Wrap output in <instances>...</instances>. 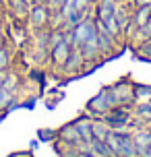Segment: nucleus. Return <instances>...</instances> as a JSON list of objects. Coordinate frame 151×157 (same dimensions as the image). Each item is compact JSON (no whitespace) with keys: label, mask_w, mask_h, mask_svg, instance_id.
I'll list each match as a JSON object with an SVG mask.
<instances>
[{"label":"nucleus","mask_w":151,"mask_h":157,"mask_svg":"<svg viewBox=\"0 0 151 157\" xmlns=\"http://www.w3.org/2000/svg\"><path fill=\"white\" fill-rule=\"evenodd\" d=\"M106 143L114 157H141V151L133 139V132L128 130H110Z\"/></svg>","instance_id":"obj_1"},{"label":"nucleus","mask_w":151,"mask_h":157,"mask_svg":"<svg viewBox=\"0 0 151 157\" xmlns=\"http://www.w3.org/2000/svg\"><path fill=\"white\" fill-rule=\"evenodd\" d=\"M95 33H97L95 17H85V19H81L75 27L66 29V39L71 41L72 46H79L81 48L89 37H91V35H95Z\"/></svg>","instance_id":"obj_2"},{"label":"nucleus","mask_w":151,"mask_h":157,"mask_svg":"<svg viewBox=\"0 0 151 157\" xmlns=\"http://www.w3.org/2000/svg\"><path fill=\"white\" fill-rule=\"evenodd\" d=\"M116 105H118V103L114 99L110 87H103L95 97H91L87 101V112H89V116H93V118H102L103 114H108V112H110L112 108H116Z\"/></svg>","instance_id":"obj_3"},{"label":"nucleus","mask_w":151,"mask_h":157,"mask_svg":"<svg viewBox=\"0 0 151 157\" xmlns=\"http://www.w3.org/2000/svg\"><path fill=\"white\" fill-rule=\"evenodd\" d=\"M110 91L114 95V99L118 105H135L137 103V95H135V83H130L128 78H122L118 83L110 85Z\"/></svg>","instance_id":"obj_4"},{"label":"nucleus","mask_w":151,"mask_h":157,"mask_svg":"<svg viewBox=\"0 0 151 157\" xmlns=\"http://www.w3.org/2000/svg\"><path fill=\"white\" fill-rule=\"evenodd\" d=\"M50 17H52V8L44 2H35L29 6L25 23H29L33 29H46V27H50Z\"/></svg>","instance_id":"obj_5"},{"label":"nucleus","mask_w":151,"mask_h":157,"mask_svg":"<svg viewBox=\"0 0 151 157\" xmlns=\"http://www.w3.org/2000/svg\"><path fill=\"white\" fill-rule=\"evenodd\" d=\"M71 50H72V44L68 39H62L58 46L52 48L50 50V62H52V66L58 68V71H62L66 60H68V56H71Z\"/></svg>","instance_id":"obj_6"},{"label":"nucleus","mask_w":151,"mask_h":157,"mask_svg":"<svg viewBox=\"0 0 151 157\" xmlns=\"http://www.w3.org/2000/svg\"><path fill=\"white\" fill-rule=\"evenodd\" d=\"M85 66H87V60H85V56H83V50H81L79 46H72L71 56H68V60L64 64L62 72H66V75H77V72L85 71Z\"/></svg>","instance_id":"obj_7"},{"label":"nucleus","mask_w":151,"mask_h":157,"mask_svg":"<svg viewBox=\"0 0 151 157\" xmlns=\"http://www.w3.org/2000/svg\"><path fill=\"white\" fill-rule=\"evenodd\" d=\"M133 139H135L141 153L145 149H149L151 147V124H139L137 128H133Z\"/></svg>","instance_id":"obj_8"},{"label":"nucleus","mask_w":151,"mask_h":157,"mask_svg":"<svg viewBox=\"0 0 151 157\" xmlns=\"http://www.w3.org/2000/svg\"><path fill=\"white\" fill-rule=\"evenodd\" d=\"M56 139L62 141V143H66V145H77V143L83 141L81 134H79V130H77V126H75V122L64 124L62 128H58V130H56Z\"/></svg>","instance_id":"obj_9"},{"label":"nucleus","mask_w":151,"mask_h":157,"mask_svg":"<svg viewBox=\"0 0 151 157\" xmlns=\"http://www.w3.org/2000/svg\"><path fill=\"white\" fill-rule=\"evenodd\" d=\"M81 50H83V56H85V60H87V62H95L99 56H103L97 33H95V35H91V37H89L83 46H81Z\"/></svg>","instance_id":"obj_10"},{"label":"nucleus","mask_w":151,"mask_h":157,"mask_svg":"<svg viewBox=\"0 0 151 157\" xmlns=\"http://www.w3.org/2000/svg\"><path fill=\"white\" fill-rule=\"evenodd\" d=\"M4 2H6L8 13L15 17V21H19V23H25L27 13H29V4H27L25 0H4Z\"/></svg>","instance_id":"obj_11"},{"label":"nucleus","mask_w":151,"mask_h":157,"mask_svg":"<svg viewBox=\"0 0 151 157\" xmlns=\"http://www.w3.org/2000/svg\"><path fill=\"white\" fill-rule=\"evenodd\" d=\"M133 116L137 118L139 124H151V99L137 101L133 105Z\"/></svg>","instance_id":"obj_12"},{"label":"nucleus","mask_w":151,"mask_h":157,"mask_svg":"<svg viewBox=\"0 0 151 157\" xmlns=\"http://www.w3.org/2000/svg\"><path fill=\"white\" fill-rule=\"evenodd\" d=\"M85 153H93V155H97V157H114L110 147H108V143L102 141V139H91V141H87V151H85ZM81 155H83V153H81Z\"/></svg>","instance_id":"obj_13"},{"label":"nucleus","mask_w":151,"mask_h":157,"mask_svg":"<svg viewBox=\"0 0 151 157\" xmlns=\"http://www.w3.org/2000/svg\"><path fill=\"white\" fill-rule=\"evenodd\" d=\"M91 124H93V118L91 116H81V118L75 120V126H77V130H79L83 141H91V139H93V134H91Z\"/></svg>","instance_id":"obj_14"},{"label":"nucleus","mask_w":151,"mask_h":157,"mask_svg":"<svg viewBox=\"0 0 151 157\" xmlns=\"http://www.w3.org/2000/svg\"><path fill=\"white\" fill-rule=\"evenodd\" d=\"M110 130L112 128L106 124L103 118H93V124H91V134H93V139H102V141H106L108 134H110Z\"/></svg>","instance_id":"obj_15"},{"label":"nucleus","mask_w":151,"mask_h":157,"mask_svg":"<svg viewBox=\"0 0 151 157\" xmlns=\"http://www.w3.org/2000/svg\"><path fill=\"white\" fill-rule=\"evenodd\" d=\"M149 19H151V4H147V6H135V8H133V23H135L137 27L145 25Z\"/></svg>","instance_id":"obj_16"},{"label":"nucleus","mask_w":151,"mask_h":157,"mask_svg":"<svg viewBox=\"0 0 151 157\" xmlns=\"http://www.w3.org/2000/svg\"><path fill=\"white\" fill-rule=\"evenodd\" d=\"M2 87L4 89H8L10 93H19V87H21V77L17 75V72H10L6 71V75H4V78H2Z\"/></svg>","instance_id":"obj_17"},{"label":"nucleus","mask_w":151,"mask_h":157,"mask_svg":"<svg viewBox=\"0 0 151 157\" xmlns=\"http://www.w3.org/2000/svg\"><path fill=\"white\" fill-rule=\"evenodd\" d=\"M15 93H10L8 89L0 85V112L2 110H8V108H13V103H15Z\"/></svg>","instance_id":"obj_18"},{"label":"nucleus","mask_w":151,"mask_h":157,"mask_svg":"<svg viewBox=\"0 0 151 157\" xmlns=\"http://www.w3.org/2000/svg\"><path fill=\"white\" fill-rule=\"evenodd\" d=\"M135 54L137 58H141V60H151V37L145 39L143 44H139L135 48Z\"/></svg>","instance_id":"obj_19"},{"label":"nucleus","mask_w":151,"mask_h":157,"mask_svg":"<svg viewBox=\"0 0 151 157\" xmlns=\"http://www.w3.org/2000/svg\"><path fill=\"white\" fill-rule=\"evenodd\" d=\"M13 62V52L8 46L0 48V71H8V66Z\"/></svg>","instance_id":"obj_20"},{"label":"nucleus","mask_w":151,"mask_h":157,"mask_svg":"<svg viewBox=\"0 0 151 157\" xmlns=\"http://www.w3.org/2000/svg\"><path fill=\"white\" fill-rule=\"evenodd\" d=\"M135 95H137V101L151 99V85H135Z\"/></svg>","instance_id":"obj_21"},{"label":"nucleus","mask_w":151,"mask_h":157,"mask_svg":"<svg viewBox=\"0 0 151 157\" xmlns=\"http://www.w3.org/2000/svg\"><path fill=\"white\" fill-rule=\"evenodd\" d=\"M37 136H40L44 143H50V141H56V130H50V128H41L40 132H37Z\"/></svg>","instance_id":"obj_22"},{"label":"nucleus","mask_w":151,"mask_h":157,"mask_svg":"<svg viewBox=\"0 0 151 157\" xmlns=\"http://www.w3.org/2000/svg\"><path fill=\"white\" fill-rule=\"evenodd\" d=\"M130 4L133 6H147V4H151V0H130Z\"/></svg>","instance_id":"obj_23"},{"label":"nucleus","mask_w":151,"mask_h":157,"mask_svg":"<svg viewBox=\"0 0 151 157\" xmlns=\"http://www.w3.org/2000/svg\"><path fill=\"white\" fill-rule=\"evenodd\" d=\"M2 46H8V35L4 31H0V48Z\"/></svg>","instance_id":"obj_24"},{"label":"nucleus","mask_w":151,"mask_h":157,"mask_svg":"<svg viewBox=\"0 0 151 157\" xmlns=\"http://www.w3.org/2000/svg\"><path fill=\"white\" fill-rule=\"evenodd\" d=\"M10 157H33V155L29 153V151H23V153H13Z\"/></svg>","instance_id":"obj_25"},{"label":"nucleus","mask_w":151,"mask_h":157,"mask_svg":"<svg viewBox=\"0 0 151 157\" xmlns=\"http://www.w3.org/2000/svg\"><path fill=\"white\" fill-rule=\"evenodd\" d=\"M44 4H48V6L52 8V10H54V8H56V4H58V0H44Z\"/></svg>","instance_id":"obj_26"},{"label":"nucleus","mask_w":151,"mask_h":157,"mask_svg":"<svg viewBox=\"0 0 151 157\" xmlns=\"http://www.w3.org/2000/svg\"><path fill=\"white\" fill-rule=\"evenodd\" d=\"M4 27H6V25H4V19L0 17V31H4Z\"/></svg>","instance_id":"obj_27"},{"label":"nucleus","mask_w":151,"mask_h":157,"mask_svg":"<svg viewBox=\"0 0 151 157\" xmlns=\"http://www.w3.org/2000/svg\"><path fill=\"white\" fill-rule=\"evenodd\" d=\"M37 2H44V0H37Z\"/></svg>","instance_id":"obj_28"}]
</instances>
